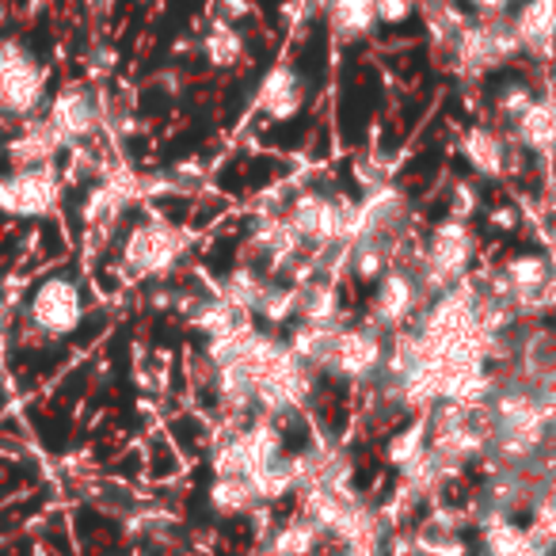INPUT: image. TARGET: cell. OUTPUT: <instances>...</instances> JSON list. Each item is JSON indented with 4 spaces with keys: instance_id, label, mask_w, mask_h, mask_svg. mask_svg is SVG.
I'll return each mask as SVG.
<instances>
[{
    "instance_id": "obj_22",
    "label": "cell",
    "mask_w": 556,
    "mask_h": 556,
    "mask_svg": "<svg viewBox=\"0 0 556 556\" xmlns=\"http://www.w3.org/2000/svg\"><path fill=\"white\" fill-rule=\"evenodd\" d=\"M412 545H416L419 556H469V545L457 533V522H450L446 515H434L431 522H424Z\"/></svg>"
},
{
    "instance_id": "obj_24",
    "label": "cell",
    "mask_w": 556,
    "mask_h": 556,
    "mask_svg": "<svg viewBox=\"0 0 556 556\" xmlns=\"http://www.w3.org/2000/svg\"><path fill=\"white\" fill-rule=\"evenodd\" d=\"M298 305H302V287H294V282H275V278H270L267 287H263L260 302H255V313H260L263 320H270V325H282V320L294 317Z\"/></svg>"
},
{
    "instance_id": "obj_12",
    "label": "cell",
    "mask_w": 556,
    "mask_h": 556,
    "mask_svg": "<svg viewBox=\"0 0 556 556\" xmlns=\"http://www.w3.org/2000/svg\"><path fill=\"white\" fill-rule=\"evenodd\" d=\"M404 225H408V199H404V191H396L389 184L370 187L363 206H355V237L396 240Z\"/></svg>"
},
{
    "instance_id": "obj_14",
    "label": "cell",
    "mask_w": 556,
    "mask_h": 556,
    "mask_svg": "<svg viewBox=\"0 0 556 556\" xmlns=\"http://www.w3.org/2000/svg\"><path fill=\"white\" fill-rule=\"evenodd\" d=\"M510 24L522 42V58L553 62L556 58V0H522L510 12Z\"/></svg>"
},
{
    "instance_id": "obj_21",
    "label": "cell",
    "mask_w": 556,
    "mask_h": 556,
    "mask_svg": "<svg viewBox=\"0 0 556 556\" xmlns=\"http://www.w3.org/2000/svg\"><path fill=\"white\" fill-rule=\"evenodd\" d=\"M305 325H340V294H336L332 278H313L302 287V305H298Z\"/></svg>"
},
{
    "instance_id": "obj_2",
    "label": "cell",
    "mask_w": 556,
    "mask_h": 556,
    "mask_svg": "<svg viewBox=\"0 0 556 556\" xmlns=\"http://www.w3.org/2000/svg\"><path fill=\"white\" fill-rule=\"evenodd\" d=\"M287 222H290V229L298 232V240L309 244L313 252L351 244V237H355V206L320 191L298 194L287 206Z\"/></svg>"
},
{
    "instance_id": "obj_30",
    "label": "cell",
    "mask_w": 556,
    "mask_h": 556,
    "mask_svg": "<svg viewBox=\"0 0 556 556\" xmlns=\"http://www.w3.org/2000/svg\"><path fill=\"white\" fill-rule=\"evenodd\" d=\"M480 16H510V12L522 4V0H472Z\"/></svg>"
},
{
    "instance_id": "obj_5",
    "label": "cell",
    "mask_w": 556,
    "mask_h": 556,
    "mask_svg": "<svg viewBox=\"0 0 556 556\" xmlns=\"http://www.w3.org/2000/svg\"><path fill=\"white\" fill-rule=\"evenodd\" d=\"M62 206V179L50 164L35 168H12L0 176V214L16 222H39Z\"/></svg>"
},
{
    "instance_id": "obj_20",
    "label": "cell",
    "mask_w": 556,
    "mask_h": 556,
    "mask_svg": "<svg viewBox=\"0 0 556 556\" xmlns=\"http://www.w3.org/2000/svg\"><path fill=\"white\" fill-rule=\"evenodd\" d=\"M58 149H62V138L54 134V126L31 123V126H24V134H20L16 141H12L9 156L16 161V168H35V164L54 161Z\"/></svg>"
},
{
    "instance_id": "obj_26",
    "label": "cell",
    "mask_w": 556,
    "mask_h": 556,
    "mask_svg": "<svg viewBox=\"0 0 556 556\" xmlns=\"http://www.w3.org/2000/svg\"><path fill=\"white\" fill-rule=\"evenodd\" d=\"M202 54L214 70H232V65L244 58V39L232 31L229 24H214L206 35H202Z\"/></svg>"
},
{
    "instance_id": "obj_27",
    "label": "cell",
    "mask_w": 556,
    "mask_h": 556,
    "mask_svg": "<svg viewBox=\"0 0 556 556\" xmlns=\"http://www.w3.org/2000/svg\"><path fill=\"white\" fill-rule=\"evenodd\" d=\"M538 100H541V92L533 85H526V80H507V85L495 92L492 103H495V115H500V123L510 130V126H515Z\"/></svg>"
},
{
    "instance_id": "obj_16",
    "label": "cell",
    "mask_w": 556,
    "mask_h": 556,
    "mask_svg": "<svg viewBox=\"0 0 556 556\" xmlns=\"http://www.w3.org/2000/svg\"><path fill=\"white\" fill-rule=\"evenodd\" d=\"M47 123L54 126V134L62 138V146L73 141H85L88 134H96L100 126V108H96V96L88 88H65L50 100Z\"/></svg>"
},
{
    "instance_id": "obj_25",
    "label": "cell",
    "mask_w": 556,
    "mask_h": 556,
    "mask_svg": "<svg viewBox=\"0 0 556 556\" xmlns=\"http://www.w3.org/2000/svg\"><path fill=\"white\" fill-rule=\"evenodd\" d=\"M320 541V526L313 518H298V522H287L270 541V553L275 556H313Z\"/></svg>"
},
{
    "instance_id": "obj_9",
    "label": "cell",
    "mask_w": 556,
    "mask_h": 556,
    "mask_svg": "<svg viewBox=\"0 0 556 556\" xmlns=\"http://www.w3.org/2000/svg\"><path fill=\"white\" fill-rule=\"evenodd\" d=\"M386 358H389V348H386V332H381V328H374V325L340 328L332 343V355H328V363H325V374L343 378V381H370L374 374L386 370Z\"/></svg>"
},
{
    "instance_id": "obj_11",
    "label": "cell",
    "mask_w": 556,
    "mask_h": 556,
    "mask_svg": "<svg viewBox=\"0 0 556 556\" xmlns=\"http://www.w3.org/2000/svg\"><path fill=\"white\" fill-rule=\"evenodd\" d=\"M462 156L480 179H507L526 153L515 146L510 134L495 130V126H472L462 138Z\"/></svg>"
},
{
    "instance_id": "obj_8",
    "label": "cell",
    "mask_w": 556,
    "mask_h": 556,
    "mask_svg": "<svg viewBox=\"0 0 556 556\" xmlns=\"http://www.w3.org/2000/svg\"><path fill=\"white\" fill-rule=\"evenodd\" d=\"M187 252V240L179 229L164 222H146L126 237L123 244V263L130 275L138 278H168L179 267Z\"/></svg>"
},
{
    "instance_id": "obj_10",
    "label": "cell",
    "mask_w": 556,
    "mask_h": 556,
    "mask_svg": "<svg viewBox=\"0 0 556 556\" xmlns=\"http://www.w3.org/2000/svg\"><path fill=\"white\" fill-rule=\"evenodd\" d=\"M282 454V439L270 424H255L248 431L232 434L217 446L214 469L217 477H252L255 469H263L267 462Z\"/></svg>"
},
{
    "instance_id": "obj_1",
    "label": "cell",
    "mask_w": 556,
    "mask_h": 556,
    "mask_svg": "<svg viewBox=\"0 0 556 556\" xmlns=\"http://www.w3.org/2000/svg\"><path fill=\"white\" fill-rule=\"evenodd\" d=\"M472 260H477V237H472L469 222L446 217V222L434 225L427 244L419 248L408 267L416 270L427 298L434 302V298L446 294V290L462 287L465 278H469Z\"/></svg>"
},
{
    "instance_id": "obj_28",
    "label": "cell",
    "mask_w": 556,
    "mask_h": 556,
    "mask_svg": "<svg viewBox=\"0 0 556 556\" xmlns=\"http://www.w3.org/2000/svg\"><path fill=\"white\" fill-rule=\"evenodd\" d=\"M530 533L541 541V545L553 548V553H556V480L545 488L541 503L533 507V515H530Z\"/></svg>"
},
{
    "instance_id": "obj_23",
    "label": "cell",
    "mask_w": 556,
    "mask_h": 556,
    "mask_svg": "<svg viewBox=\"0 0 556 556\" xmlns=\"http://www.w3.org/2000/svg\"><path fill=\"white\" fill-rule=\"evenodd\" d=\"M260 503V492L248 477H217L210 488V507L217 515H248Z\"/></svg>"
},
{
    "instance_id": "obj_19",
    "label": "cell",
    "mask_w": 556,
    "mask_h": 556,
    "mask_svg": "<svg viewBox=\"0 0 556 556\" xmlns=\"http://www.w3.org/2000/svg\"><path fill=\"white\" fill-rule=\"evenodd\" d=\"M328 24L343 42H358L378 27V4L374 0H328Z\"/></svg>"
},
{
    "instance_id": "obj_4",
    "label": "cell",
    "mask_w": 556,
    "mask_h": 556,
    "mask_svg": "<svg viewBox=\"0 0 556 556\" xmlns=\"http://www.w3.org/2000/svg\"><path fill=\"white\" fill-rule=\"evenodd\" d=\"M47 100V70L16 39H0V115L27 118Z\"/></svg>"
},
{
    "instance_id": "obj_31",
    "label": "cell",
    "mask_w": 556,
    "mask_h": 556,
    "mask_svg": "<svg viewBox=\"0 0 556 556\" xmlns=\"http://www.w3.org/2000/svg\"><path fill=\"white\" fill-rule=\"evenodd\" d=\"M553 404H556V389H553Z\"/></svg>"
},
{
    "instance_id": "obj_18",
    "label": "cell",
    "mask_w": 556,
    "mask_h": 556,
    "mask_svg": "<svg viewBox=\"0 0 556 556\" xmlns=\"http://www.w3.org/2000/svg\"><path fill=\"white\" fill-rule=\"evenodd\" d=\"M396 263L393 252V240H381V237H355L348 244V270L363 282H381L389 267Z\"/></svg>"
},
{
    "instance_id": "obj_3",
    "label": "cell",
    "mask_w": 556,
    "mask_h": 556,
    "mask_svg": "<svg viewBox=\"0 0 556 556\" xmlns=\"http://www.w3.org/2000/svg\"><path fill=\"white\" fill-rule=\"evenodd\" d=\"M515 58H522V42H518L510 16L469 20V27H465L462 39H457V47H454V62L462 65L469 77L503 70V65H510Z\"/></svg>"
},
{
    "instance_id": "obj_15",
    "label": "cell",
    "mask_w": 556,
    "mask_h": 556,
    "mask_svg": "<svg viewBox=\"0 0 556 556\" xmlns=\"http://www.w3.org/2000/svg\"><path fill=\"white\" fill-rule=\"evenodd\" d=\"M305 77L294 65H275V70L263 77L260 92H255V108L270 118V123H290V118L302 115L305 108Z\"/></svg>"
},
{
    "instance_id": "obj_6",
    "label": "cell",
    "mask_w": 556,
    "mask_h": 556,
    "mask_svg": "<svg viewBox=\"0 0 556 556\" xmlns=\"http://www.w3.org/2000/svg\"><path fill=\"white\" fill-rule=\"evenodd\" d=\"M431 305L419 275L408 267V263H393V267L381 275L378 290H374V305H370V325L381 328V332H396L408 320H416L419 313Z\"/></svg>"
},
{
    "instance_id": "obj_7",
    "label": "cell",
    "mask_w": 556,
    "mask_h": 556,
    "mask_svg": "<svg viewBox=\"0 0 556 556\" xmlns=\"http://www.w3.org/2000/svg\"><path fill=\"white\" fill-rule=\"evenodd\" d=\"M27 320L47 340H65L85 320V294H80V287L70 275L47 278L31 294V302H27Z\"/></svg>"
},
{
    "instance_id": "obj_29",
    "label": "cell",
    "mask_w": 556,
    "mask_h": 556,
    "mask_svg": "<svg viewBox=\"0 0 556 556\" xmlns=\"http://www.w3.org/2000/svg\"><path fill=\"white\" fill-rule=\"evenodd\" d=\"M378 4V24H389V27H401L404 20L416 16L419 0H374Z\"/></svg>"
},
{
    "instance_id": "obj_17",
    "label": "cell",
    "mask_w": 556,
    "mask_h": 556,
    "mask_svg": "<svg viewBox=\"0 0 556 556\" xmlns=\"http://www.w3.org/2000/svg\"><path fill=\"white\" fill-rule=\"evenodd\" d=\"M480 526V541H484V556H556L530 533V526H518L515 518H484Z\"/></svg>"
},
{
    "instance_id": "obj_13",
    "label": "cell",
    "mask_w": 556,
    "mask_h": 556,
    "mask_svg": "<svg viewBox=\"0 0 556 556\" xmlns=\"http://www.w3.org/2000/svg\"><path fill=\"white\" fill-rule=\"evenodd\" d=\"M507 370H515L518 378H526L538 389H556V325L526 320L518 355Z\"/></svg>"
}]
</instances>
